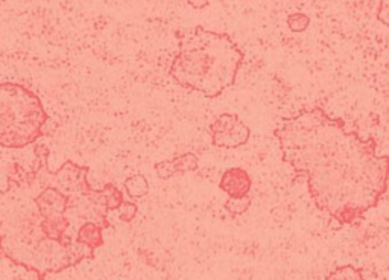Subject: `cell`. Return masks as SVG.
<instances>
[{"label": "cell", "instance_id": "obj_1", "mask_svg": "<svg viewBox=\"0 0 389 280\" xmlns=\"http://www.w3.org/2000/svg\"><path fill=\"white\" fill-rule=\"evenodd\" d=\"M45 143L34 148V165L14 163L0 198V242L11 264L37 280L93 260L103 247V232L113 227L110 212L125 202L116 184L93 188L90 166L72 160L49 168Z\"/></svg>", "mask_w": 389, "mask_h": 280}, {"label": "cell", "instance_id": "obj_2", "mask_svg": "<svg viewBox=\"0 0 389 280\" xmlns=\"http://www.w3.org/2000/svg\"><path fill=\"white\" fill-rule=\"evenodd\" d=\"M274 135L283 162L306 177L315 206L339 226L364 216L388 191L389 156H379L373 138L348 130L321 107L283 119Z\"/></svg>", "mask_w": 389, "mask_h": 280}, {"label": "cell", "instance_id": "obj_3", "mask_svg": "<svg viewBox=\"0 0 389 280\" xmlns=\"http://www.w3.org/2000/svg\"><path fill=\"white\" fill-rule=\"evenodd\" d=\"M177 36L178 52L169 75L178 86L213 99L236 82L245 55L228 34L195 27Z\"/></svg>", "mask_w": 389, "mask_h": 280}, {"label": "cell", "instance_id": "obj_4", "mask_svg": "<svg viewBox=\"0 0 389 280\" xmlns=\"http://www.w3.org/2000/svg\"><path fill=\"white\" fill-rule=\"evenodd\" d=\"M49 115L41 99L28 87L17 82L0 86V145L22 149L37 143L45 135L43 126Z\"/></svg>", "mask_w": 389, "mask_h": 280}, {"label": "cell", "instance_id": "obj_5", "mask_svg": "<svg viewBox=\"0 0 389 280\" xmlns=\"http://www.w3.org/2000/svg\"><path fill=\"white\" fill-rule=\"evenodd\" d=\"M212 143L218 148L236 149L249 140L251 130L237 115L222 113L210 125Z\"/></svg>", "mask_w": 389, "mask_h": 280}, {"label": "cell", "instance_id": "obj_6", "mask_svg": "<svg viewBox=\"0 0 389 280\" xmlns=\"http://www.w3.org/2000/svg\"><path fill=\"white\" fill-rule=\"evenodd\" d=\"M198 168H200V157L195 156L193 152H186V154L172 160H163V162L155 163L154 171L161 180H169L175 175L195 172Z\"/></svg>", "mask_w": 389, "mask_h": 280}, {"label": "cell", "instance_id": "obj_7", "mask_svg": "<svg viewBox=\"0 0 389 280\" xmlns=\"http://www.w3.org/2000/svg\"><path fill=\"white\" fill-rule=\"evenodd\" d=\"M253 180L244 168H228L219 180V189L226 192L230 198H242L249 195Z\"/></svg>", "mask_w": 389, "mask_h": 280}, {"label": "cell", "instance_id": "obj_8", "mask_svg": "<svg viewBox=\"0 0 389 280\" xmlns=\"http://www.w3.org/2000/svg\"><path fill=\"white\" fill-rule=\"evenodd\" d=\"M124 189L128 193L129 198H133V200L143 198L145 195H148V192H149V182H148V178L140 174L128 177L124 182Z\"/></svg>", "mask_w": 389, "mask_h": 280}, {"label": "cell", "instance_id": "obj_9", "mask_svg": "<svg viewBox=\"0 0 389 280\" xmlns=\"http://www.w3.org/2000/svg\"><path fill=\"white\" fill-rule=\"evenodd\" d=\"M325 280H367L362 274V270L353 265H342L335 268Z\"/></svg>", "mask_w": 389, "mask_h": 280}, {"label": "cell", "instance_id": "obj_10", "mask_svg": "<svg viewBox=\"0 0 389 280\" xmlns=\"http://www.w3.org/2000/svg\"><path fill=\"white\" fill-rule=\"evenodd\" d=\"M226 210L228 212L230 215H244L248 212V209L251 207V197L247 195V197H242V198H228V201L223 205Z\"/></svg>", "mask_w": 389, "mask_h": 280}, {"label": "cell", "instance_id": "obj_11", "mask_svg": "<svg viewBox=\"0 0 389 280\" xmlns=\"http://www.w3.org/2000/svg\"><path fill=\"white\" fill-rule=\"evenodd\" d=\"M310 24V17L304 13H293L288 17V27L292 32H304Z\"/></svg>", "mask_w": 389, "mask_h": 280}, {"label": "cell", "instance_id": "obj_12", "mask_svg": "<svg viewBox=\"0 0 389 280\" xmlns=\"http://www.w3.org/2000/svg\"><path fill=\"white\" fill-rule=\"evenodd\" d=\"M137 205L133 201H125L122 207L119 209V219L124 223H131L133 219L137 216Z\"/></svg>", "mask_w": 389, "mask_h": 280}, {"label": "cell", "instance_id": "obj_13", "mask_svg": "<svg viewBox=\"0 0 389 280\" xmlns=\"http://www.w3.org/2000/svg\"><path fill=\"white\" fill-rule=\"evenodd\" d=\"M377 19L380 23H383L385 27H389V0H380Z\"/></svg>", "mask_w": 389, "mask_h": 280}, {"label": "cell", "instance_id": "obj_14", "mask_svg": "<svg viewBox=\"0 0 389 280\" xmlns=\"http://www.w3.org/2000/svg\"><path fill=\"white\" fill-rule=\"evenodd\" d=\"M187 3H189V6L195 8V10H203V8L209 6L210 0H187Z\"/></svg>", "mask_w": 389, "mask_h": 280}]
</instances>
